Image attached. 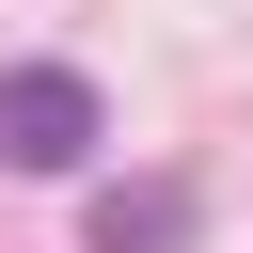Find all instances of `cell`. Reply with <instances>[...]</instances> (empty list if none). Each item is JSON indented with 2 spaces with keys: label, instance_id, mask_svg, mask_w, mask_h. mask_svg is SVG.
<instances>
[{
  "label": "cell",
  "instance_id": "6da1fadb",
  "mask_svg": "<svg viewBox=\"0 0 253 253\" xmlns=\"http://www.w3.org/2000/svg\"><path fill=\"white\" fill-rule=\"evenodd\" d=\"M95 126H111V111H95L79 63H16V79H0V174H79Z\"/></svg>",
  "mask_w": 253,
  "mask_h": 253
},
{
  "label": "cell",
  "instance_id": "7a4b0ae2",
  "mask_svg": "<svg viewBox=\"0 0 253 253\" xmlns=\"http://www.w3.org/2000/svg\"><path fill=\"white\" fill-rule=\"evenodd\" d=\"M95 253H190V190H174V174L95 190Z\"/></svg>",
  "mask_w": 253,
  "mask_h": 253
}]
</instances>
